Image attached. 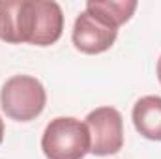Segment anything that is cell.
Here are the masks:
<instances>
[{
	"label": "cell",
	"instance_id": "6",
	"mask_svg": "<svg viewBox=\"0 0 161 159\" xmlns=\"http://www.w3.org/2000/svg\"><path fill=\"white\" fill-rule=\"evenodd\" d=\"M133 125L148 140H161V97L144 96L133 105Z\"/></svg>",
	"mask_w": 161,
	"mask_h": 159
},
{
	"label": "cell",
	"instance_id": "1",
	"mask_svg": "<svg viewBox=\"0 0 161 159\" xmlns=\"http://www.w3.org/2000/svg\"><path fill=\"white\" fill-rule=\"evenodd\" d=\"M64 13L53 0H0V40L49 47L60 40Z\"/></svg>",
	"mask_w": 161,
	"mask_h": 159
},
{
	"label": "cell",
	"instance_id": "2",
	"mask_svg": "<svg viewBox=\"0 0 161 159\" xmlns=\"http://www.w3.org/2000/svg\"><path fill=\"white\" fill-rule=\"evenodd\" d=\"M90 146L86 123L71 116L51 120L41 135V150L47 159H82L90 154Z\"/></svg>",
	"mask_w": 161,
	"mask_h": 159
},
{
	"label": "cell",
	"instance_id": "3",
	"mask_svg": "<svg viewBox=\"0 0 161 159\" xmlns=\"http://www.w3.org/2000/svg\"><path fill=\"white\" fill-rule=\"evenodd\" d=\"M47 92L32 75H13L0 90V107L8 118L15 122H30L43 112Z\"/></svg>",
	"mask_w": 161,
	"mask_h": 159
},
{
	"label": "cell",
	"instance_id": "9",
	"mask_svg": "<svg viewBox=\"0 0 161 159\" xmlns=\"http://www.w3.org/2000/svg\"><path fill=\"white\" fill-rule=\"evenodd\" d=\"M158 79L161 82V56H159V60H158Z\"/></svg>",
	"mask_w": 161,
	"mask_h": 159
},
{
	"label": "cell",
	"instance_id": "8",
	"mask_svg": "<svg viewBox=\"0 0 161 159\" xmlns=\"http://www.w3.org/2000/svg\"><path fill=\"white\" fill-rule=\"evenodd\" d=\"M2 140H4V122L0 118V144H2Z\"/></svg>",
	"mask_w": 161,
	"mask_h": 159
},
{
	"label": "cell",
	"instance_id": "5",
	"mask_svg": "<svg viewBox=\"0 0 161 159\" xmlns=\"http://www.w3.org/2000/svg\"><path fill=\"white\" fill-rule=\"evenodd\" d=\"M118 38V30L88 13L86 9L75 19L71 40L75 49L84 54H101L109 51Z\"/></svg>",
	"mask_w": 161,
	"mask_h": 159
},
{
	"label": "cell",
	"instance_id": "4",
	"mask_svg": "<svg viewBox=\"0 0 161 159\" xmlns=\"http://www.w3.org/2000/svg\"><path fill=\"white\" fill-rule=\"evenodd\" d=\"M90 131V154L97 157L114 156L124 146V120L114 107H97L86 116Z\"/></svg>",
	"mask_w": 161,
	"mask_h": 159
},
{
	"label": "cell",
	"instance_id": "7",
	"mask_svg": "<svg viewBox=\"0 0 161 159\" xmlns=\"http://www.w3.org/2000/svg\"><path fill=\"white\" fill-rule=\"evenodd\" d=\"M137 9L135 0H88L86 11L107 23L109 26L116 28L125 25Z\"/></svg>",
	"mask_w": 161,
	"mask_h": 159
}]
</instances>
